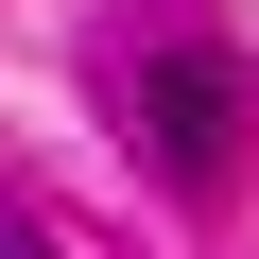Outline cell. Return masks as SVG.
I'll return each instance as SVG.
<instances>
[{
    "mask_svg": "<svg viewBox=\"0 0 259 259\" xmlns=\"http://www.w3.org/2000/svg\"><path fill=\"white\" fill-rule=\"evenodd\" d=\"M139 121H156L173 190H225V69H207V52H156V69H139Z\"/></svg>",
    "mask_w": 259,
    "mask_h": 259,
    "instance_id": "1",
    "label": "cell"
},
{
    "mask_svg": "<svg viewBox=\"0 0 259 259\" xmlns=\"http://www.w3.org/2000/svg\"><path fill=\"white\" fill-rule=\"evenodd\" d=\"M0 259H52V242H35V225H0Z\"/></svg>",
    "mask_w": 259,
    "mask_h": 259,
    "instance_id": "2",
    "label": "cell"
}]
</instances>
